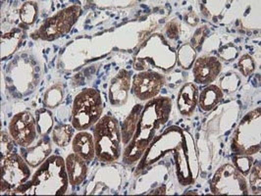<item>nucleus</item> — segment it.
Segmentation results:
<instances>
[{"mask_svg": "<svg viewBox=\"0 0 261 196\" xmlns=\"http://www.w3.org/2000/svg\"><path fill=\"white\" fill-rule=\"evenodd\" d=\"M65 165L71 185L77 186L85 181L88 175V167L87 162L82 157L75 152L71 153L66 158Z\"/></svg>", "mask_w": 261, "mask_h": 196, "instance_id": "nucleus-12", "label": "nucleus"}, {"mask_svg": "<svg viewBox=\"0 0 261 196\" xmlns=\"http://www.w3.org/2000/svg\"><path fill=\"white\" fill-rule=\"evenodd\" d=\"M95 156L101 162L112 163L121 156L122 136L117 120L103 116L95 124L93 130Z\"/></svg>", "mask_w": 261, "mask_h": 196, "instance_id": "nucleus-3", "label": "nucleus"}, {"mask_svg": "<svg viewBox=\"0 0 261 196\" xmlns=\"http://www.w3.org/2000/svg\"><path fill=\"white\" fill-rule=\"evenodd\" d=\"M210 189L212 193L218 195H246L248 193V181L234 165L226 164L215 173Z\"/></svg>", "mask_w": 261, "mask_h": 196, "instance_id": "nucleus-6", "label": "nucleus"}, {"mask_svg": "<svg viewBox=\"0 0 261 196\" xmlns=\"http://www.w3.org/2000/svg\"><path fill=\"white\" fill-rule=\"evenodd\" d=\"M171 109L172 102L167 97L156 98L146 104L141 120L137 124L136 134L133 135L132 143L125 150V163L133 164L142 157L155 132L166 124Z\"/></svg>", "mask_w": 261, "mask_h": 196, "instance_id": "nucleus-1", "label": "nucleus"}, {"mask_svg": "<svg viewBox=\"0 0 261 196\" xmlns=\"http://www.w3.org/2000/svg\"><path fill=\"white\" fill-rule=\"evenodd\" d=\"M28 162L17 153L2 157L1 161V191L16 189L31 177Z\"/></svg>", "mask_w": 261, "mask_h": 196, "instance_id": "nucleus-8", "label": "nucleus"}, {"mask_svg": "<svg viewBox=\"0 0 261 196\" xmlns=\"http://www.w3.org/2000/svg\"><path fill=\"white\" fill-rule=\"evenodd\" d=\"M165 78L153 71H144L134 77L133 92L140 100L151 99L160 92Z\"/></svg>", "mask_w": 261, "mask_h": 196, "instance_id": "nucleus-10", "label": "nucleus"}, {"mask_svg": "<svg viewBox=\"0 0 261 196\" xmlns=\"http://www.w3.org/2000/svg\"><path fill=\"white\" fill-rule=\"evenodd\" d=\"M130 88V76L127 71H121L115 78L109 92V98L113 105L124 104Z\"/></svg>", "mask_w": 261, "mask_h": 196, "instance_id": "nucleus-14", "label": "nucleus"}, {"mask_svg": "<svg viewBox=\"0 0 261 196\" xmlns=\"http://www.w3.org/2000/svg\"><path fill=\"white\" fill-rule=\"evenodd\" d=\"M235 167L238 170L241 171L245 176L248 175V172L252 166V159L248 155H237L233 157Z\"/></svg>", "mask_w": 261, "mask_h": 196, "instance_id": "nucleus-22", "label": "nucleus"}, {"mask_svg": "<svg viewBox=\"0 0 261 196\" xmlns=\"http://www.w3.org/2000/svg\"><path fill=\"white\" fill-rule=\"evenodd\" d=\"M221 70L222 65L216 57L203 56L198 58L194 64L193 74L196 82L207 85L217 78Z\"/></svg>", "mask_w": 261, "mask_h": 196, "instance_id": "nucleus-11", "label": "nucleus"}, {"mask_svg": "<svg viewBox=\"0 0 261 196\" xmlns=\"http://www.w3.org/2000/svg\"><path fill=\"white\" fill-rule=\"evenodd\" d=\"M49 120H53V117L50 116V114L48 112L42 111V113L39 114L37 125H38L39 133L41 135L46 134L48 131H50L49 129L51 128L53 124L51 123H46V121H49Z\"/></svg>", "mask_w": 261, "mask_h": 196, "instance_id": "nucleus-23", "label": "nucleus"}, {"mask_svg": "<svg viewBox=\"0 0 261 196\" xmlns=\"http://www.w3.org/2000/svg\"><path fill=\"white\" fill-rule=\"evenodd\" d=\"M198 103V90L196 85L189 82L186 83L180 91L177 105L180 113L184 116H191L196 110Z\"/></svg>", "mask_w": 261, "mask_h": 196, "instance_id": "nucleus-13", "label": "nucleus"}, {"mask_svg": "<svg viewBox=\"0 0 261 196\" xmlns=\"http://www.w3.org/2000/svg\"><path fill=\"white\" fill-rule=\"evenodd\" d=\"M223 96L222 91L217 86L210 85L201 92L198 97V104L200 109L206 112L211 111L221 102Z\"/></svg>", "mask_w": 261, "mask_h": 196, "instance_id": "nucleus-16", "label": "nucleus"}, {"mask_svg": "<svg viewBox=\"0 0 261 196\" xmlns=\"http://www.w3.org/2000/svg\"><path fill=\"white\" fill-rule=\"evenodd\" d=\"M195 58H196L195 49L190 44H186L182 46L178 52V62L184 69H189L191 66L193 65Z\"/></svg>", "mask_w": 261, "mask_h": 196, "instance_id": "nucleus-20", "label": "nucleus"}, {"mask_svg": "<svg viewBox=\"0 0 261 196\" xmlns=\"http://www.w3.org/2000/svg\"><path fill=\"white\" fill-rule=\"evenodd\" d=\"M237 155L250 156L260 150V108L248 113L239 125L232 139Z\"/></svg>", "mask_w": 261, "mask_h": 196, "instance_id": "nucleus-5", "label": "nucleus"}, {"mask_svg": "<svg viewBox=\"0 0 261 196\" xmlns=\"http://www.w3.org/2000/svg\"><path fill=\"white\" fill-rule=\"evenodd\" d=\"M249 183L254 194H260V167L255 166L250 174Z\"/></svg>", "mask_w": 261, "mask_h": 196, "instance_id": "nucleus-24", "label": "nucleus"}, {"mask_svg": "<svg viewBox=\"0 0 261 196\" xmlns=\"http://www.w3.org/2000/svg\"><path fill=\"white\" fill-rule=\"evenodd\" d=\"M103 110L100 92L88 89L80 92L75 98L72 112V126L78 131H85L98 122Z\"/></svg>", "mask_w": 261, "mask_h": 196, "instance_id": "nucleus-4", "label": "nucleus"}, {"mask_svg": "<svg viewBox=\"0 0 261 196\" xmlns=\"http://www.w3.org/2000/svg\"><path fill=\"white\" fill-rule=\"evenodd\" d=\"M69 179L65 161L60 156H50L34 174L29 183L12 191L18 195H59L65 194Z\"/></svg>", "mask_w": 261, "mask_h": 196, "instance_id": "nucleus-2", "label": "nucleus"}, {"mask_svg": "<svg viewBox=\"0 0 261 196\" xmlns=\"http://www.w3.org/2000/svg\"><path fill=\"white\" fill-rule=\"evenodd\" d=\"M73 151L82 157L87 163L92 162L95 157V146L93 136L90 132L80 131L72 143Z\"/></svg>", "mask_w": 261, "mask_h": 196, "instance_id": "nucleus-15", "label": "nucleus"}, {"mask_svg": "<svg viewBox=\"0 0 261 196\" xmlns=\"http://www.w3.org/2000/svg\"><path fill=\"white\" fill-rule=\"evenodd\" d=\"M80 14V6L72 5L45 20L33 36L37 35V38L44 40L58 39L70 32L72 26L76 23Z\"/></svg>", "mask_w": 261, "mask_h": 196, "instance_id": "nucleus-7", "label": "nucleus"}, {"mask_svg": "<svg viewBox=\"0 0 261 196\" xmlns=\"http://www.w3.org/2000/svg\"><path fill=\"white\" fill-rule=\"evenodd\" d=\"M9 133L14 142L22 147H30L35 143L38 133V125L30 112H21L15 115L9 125Z\"/></svg>", "mask_w": 261, "mask_h": 196, "instance_id": "nucleus-9", "label": "nucleus"}, {"mask_svg": "<svg viewBox=\"0 0 261 196\" xmlns=\"http://www.w3.org/2000/svg\"><path fill=\"white\" fill-rule=\"evenodd\" d=\"M239 66H240V71L245 76H248L254 70V62L249 55H244L239 62Z\"/></svg>", "mask_w": 261, "mask_h": 196, "instance_id": "nucleus-25", "label": "nucleus"}, {"mask_svg": "<svg viewBox=\"0 0 261 196\" xmlns=\"http://www.w3.org/2000/svg\"><path fill=\"white\" fill-rule=\"evenodd\" d=\"M72 133H73V130L70 126L64 125V126L57 127L53 131V141L59 146H65L66 144L70 142Z\"/></svg>", "mask_w": 261, "mask_h": 196, "instance_id": "nucleus-21", "label": "nucleus"}, {"mask_svg": "<svg viewBox=\"0 0 261 196\" xmlns=\"http://www.w3.org/2000/svg\"><path fill=\"white\" fill-rule=\"evenodd\" d=\"M179 24L177 22H171L167 26V34L171 39H175L179 35Z\"/></svg>", "mask_w": 261, "mask_h": 196, "instance_id": "nucleus-26", "label": "nucleus"}, {"mask_svg": "<svg viewBox=\"0 0 261 196\" xmlns=\"http://www.w3.org/2000/svg\"><path fill=\"white\" fill-rule=\"evenodd\" d=\"M22 32L19 30H15L13 32L6 34L1 39V58L7 57L16 50L21 39H22Z\"/></svg>", "mask_w": 261, "mask_h": 196, "instance_id": "nucleus-18", "label": "nucleus"}, {"mask_svg": "<svg viewBox=\"0 0 261 196\" xmlns=\"http://www.w3.org/2000/svg\"><path fill=\"white\" fill-rule=\"evenodd\" d=\"M38 16V6L35 2H25L20 10V18L23 23L32 25Z\"/></svg>", "mask_w": 261, "mask_h": 196, "instance_id": "nucleus-19", "label": "nucleus"}, {"mask_svg": "<svg viewBox=\"0 0 261 196\" xmlns=\"http://www.w3.org/2000/svg\"><path fill=\"white\" fill-rule=\"evenodd\" d=\"M51 152V146L48 141L41 139L39 144L35 147H29V150L25 152V159L28 164L33 167L38 166L45 160L46 156Z\"/></svg>", "mask_w": 261, "mask_h": 196, "instance_id": "nucleus-17", "label": "nucleus"}]
</instances>
